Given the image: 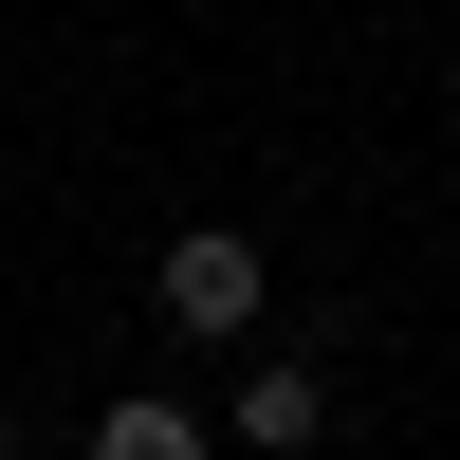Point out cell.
<instances>
[{"instance_id":"obj_1","label":"cell","mask_w":460,"mask_h":460,"mask_svg":"<svg viewBox=\"0 0 460 460\" xmlns=\"http://www.w3.org/2000/svg\"><path fill=\"white\" fill-rule=\"evenodd\" d=\"M258 295H277V277H258V240H240V221H184V240H166V277H147V314H166V332H203V350H240V332H258Z\"/></svg>"},{"instance_id":"obj_2","label":"cell","mask_w":460,"mask_h":460,"mask_svg":"<svg viewBox=\"0 0 460 460\" xmlns=\"http://www.w3.org/2000/svg\"><path fill=\"white\" fill-rule=\"evenodd\" d=\"M221 442H258V460H314V442H332V387H314L295 350H258V368H240V405H221Z\"/></svg>"},{"instance_id":"obj_3","label":"cell","mask_w":460,"mask_h":460,"mask_svg":"<svg viewBox=\"0 0 460 460\" xmlns=\"http://www.w3.org/2000/svg\"><path fill=\"white\" fill-rule=\"evenodd\" d=\"M74 460H221V424H203V405H166V387H111L93 424H74Z\"/></svg>"}]
</instances>
